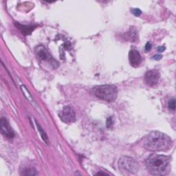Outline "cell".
Masks as SVG:
<instances>
[{
  "mask_svg": "<svg viewBox=\"0 0 176 176\" xmlns=\"http://www.w3.org/2000/svg\"><path fill=\"white\" fill-rule=\"evenodd\" d=\"M172 140L166 134L160 131H151L143 139V147L149 151H167L171 147Z\"/></svg>",
  "mask_w": 176,
  "mask_h": 176,
  "instance_id": "obj_1",
  "label": "cell"
},
{
  "mask_svg": "<svg viewBox=\"0 0 176 176\" xmlns=\"http://www.w3.org/2000/svg\"><path fill=\"white\" fill-rule=\"evenodd\" d=\"M147 169L153 175H165L170 171L171 158L168 156L152 154L145 161Z\"/></svg>",
  "mask_w": 176,
  "mask_h": 176,
  "instance_id": "obj_2",
  "label": "cell"
},
{
  "mask_svg": "<svg viewBox=\"0 0 176 176\" xmlns=\"http://www.w3.org/2000/svg\"><path fill=\"white\" fill-rule=\"evenodd\" d=\"M94 94L100 99L112 102L117 99L118 89L112 85H103L94 87Z\"/></svg>",
  "mask_w": 176,
  "mask_h": 176,
  "instance_id": "obj_3",
  "label": "cell"
},
{
  "mask_svg": "<svg viewBox=\"0 0 176 176\" xmlns=\"http://www.w3.org/2000/svg\"><path fill=\"white\" fill-rule=\"evenodd\" d=\"M118 167L131 173H136L139 170V164L135 159L128 156H122L118 160Z\"/></svg>",
  "mask_w": 176,
  "mask_h": 176,
  "instance_id": "obj_4",
  "label": "cell"
},
{
  "mask_svg": "<svg viewBox=\"0 0 176 176\" xmlns=\"http://www.w3.org/2000/svg\"><path fill=\"white\" fill-rule=\"evenodd\" d=\"M35 54L38 57V59L41 61H47V62L50 63V65H52V66L56 67L59 65V63H57V61L55 59H53V57H52L51 54L49 53L47 49L45 48L43 45H39L37 46L35 48Z\"/></svg>",
  "mask_w": 176,
  "mask_h": 176,
  "instance_id": "obj_5",
  "label": "cell"
},
{
  "mask_svg": "<svg viewBox=\"0 0 176 176\" xmlns=\"http://www.w3.org/2000/svg\"><path fill=\"white\" fill-rule=\"evenodd\" d=\"M59 118L63 123L70 124L76 121V114L71 107L66 106L60 112Z\"/></svg>",
  "mask_w": 176,
  "mask_h": 176,
  "instance_id": "obj_6",
  "label": "cell"
},
{
  "mask_svg": "<svg viewBox=\"0 0 176 176\" xmlns=\"http://www.w3.org/2000/svg\"><path fill=\"white\" fill-rule=\"evenodd\" d=\"M160 74L156 70H152L148 71L144 74V81L146 85L149 87H153L158 83Z\"/></svg>",
  "mask_w": 176,
  "mask_h": 176,
  "instance_id": "obj_7",
  "label": "cell"
},
{
  "mask_svg": "<svg viewBox=\"0 0 176 176\" xmlns=\"http://www.w3.org/2000/svg\"><path fill=\"white\" fill-rule=\"evenodd\" d=\"M0 125H1V132L2 135L7 138H13L14 137V133L6 118H1L0 120Z\"/></svg>",
  "mask_w": 176,
  "mask_h": 176,
  "instance_id": "obj_8",
  "label": "cell"
},
{
  "mask_svg": "<svg viewBox=\"0 0 176 176\" xmlns=\"http://www.w3.org/2000/svg\"><path fill=\"white\" fill-rule=\"evenodd\" d=\"M129 61L131 66L136 68L142 62V57L136 49L132 48L129 53Z\"/></svg>",
  "mask_w": 176,
  "mask_h": 176,
  "instance_id": "obj_9",
  "label": "cell"
},
{
  "mask_svg": "<svg viewBox=\"0 0 176 176\" xmlns=\"http://www.w3.org/2000/svg\"><path fill=\"white\" fill-rule=\"evenodd\" d=\"M138 32L136 30V28H131L129 30V32H127L126 34V39L128 41H131V42H134L138 39Z\"/></svg>",
  "mask_w": 176,
  "mask_h": 176,
  "instance_id": "obj_10",
  "label": "cell"
},
{
  "mask_svg": "<svg viewBox=\"0 0 176 176\" xmlns=\"http://www.w3.org/2000/svg\"><path fill=\"white\" fill-rule=\"evenodd\" d=\"M21 90H22L23 94H24L25 97H26V99H28L32 105H35V103H34V101L33 100V99H32L31 94H30V92H29L28 90H27L26 87H25L24 85H22V86L21 87Z\"/></svg>",
  "mask_w": 176,
  "mask_h": 176,
  "instance_id": "obj_11",
  "label": "cell"
},
{
  "mask_svg": "<svg viewBox=\"0 0 176 176\" xmlns=\"http://www.w3.org/2000/svg\"><path fill=\"white\" fill-rule=\"evenodd\" d=\"M17 27L19 30H21V31L23 34H30V32L32 31V30H34L33 26H21V25L20 24H17Z\"/></svg>",
  "mask_w": 176,
  "mask_h": 176,
  "instance_id": "obj_12",
  "label": "cell"
},
{
  "mask_svg": "<svg viewBox=\"0 0 176 176\" xmlns=\"http://www.w3.org/2000/svg\"><path fill=\"white\" fill-rule=\"evenodd\" d=\"M21 174L23 175H37V173L33 168H25Z\"/></svg>",
  "mask_w": 176,
  "mask_h": 176,
  "instance_id": "obj_13",
  "label": "cell"
},
{
  "mask_svg": "<svg viewBox=\"0 0 176 176\" xmlns=\"http://www.w3.org/2000/svg\"><path fill=\"white\" fill-rule=\"evenodd\" d=\"M37 128H38V130H39V134H41V138H42V139L43 140V141H44L46 143H47V144H48V136H47L46 133H45V131L42 129V128L41 127V126H40L39 124H38L37 122Z\"/></svg>",
  "mask_w": 176,
  "mask_h": 176,
  "instance_id": "obj_14",
  "label": "cell"
},
{
  "mask_svg": "<svg viewBox=\"0 0 176 176\" xmlns=\"http://www.w3.org/2000/svg\"><path fill=\"white\" fill-rule=\"evenodd\" d=\"M168 108L169 110L171 111H175V99H171L168 102Z\"/></svg>",
  "mask_w": 176,
  "mask_h": 176,
  "instance_id": "obj_15",
  "label": "cell"
},
{
  "mask_svg": "<svg viewBox=\"0 0 176 176\" xmlns=\"http://www.w3.org/2000/svg\"><path fill=\"white\" fill-rule=\"evenodd\" d=\"M131 12L133 13L136 17H139L141 14H142V11L138 8H134L131 10Z\"/></svg>",
  "mask_w": 176,
  "mask_h": 176,
  "instance_id": "obj_16",
  "label": "cell"
},
{
  "mask_svg": "<svg viewBox=\"0 0 176 176\" xmlns=\"http://www.w3.org/2000/svg\"><path fill=\"white\" fill-rule=\"evenodd\" d=\"M113 121H112V118L110 117L107 120V127H108V128L111 127H112V125H113Z\"/></svg>",
  "mask_w": 176,
  "mask_h": 176,
  "instance_id": "obj_17",
  "label": "cell"
},
{
  "mask_svg": "<svg viewBox=\"0 0 176 176\" xmlns=\"http://www.w3.org/2000/svg\"><path fill=\"white\" fill-rule=\"evenodd\" d=\"M151 47H152V46H151V43L148 42L146 44V46H145V51L146 52L150 51L151 49Z\"/></svg>",
  "mask_w": 176,
  "mask_h": 176,
  "instance_id": "obj_18",
  "label": "cell"
},
{
  "mask_svg": "<svg viewBox=\"0 0 176 176\" xmlns=\"http://www.w3.org/2000/svg\"><path fill=\"white\" fill-rule=\"evenodd\" d=\"M162 55H160V54H155L153 57H152L151 59L155 60V61H158V60L162 59Z\"/></svg>",
  "mask_w": 176,
  "mask_h": 176,
  "instance_id": "obj_19",
  "label": "cell"
},
{
  "mask_svg": "<svg viewBox=\"0 0 176 176\" xmlns=\"http://www.w3.org/2000/svg\"><path fill=\"white\" fill-rule=\"evenodd\" d=\"M164 50H165V47H164V46H160L158 48V52H164Z\"/></svg>",
  "mask_w": 176,
  "mask_h": 176,
  "instance_id": "obj_20",
  "label": "cell"
},
{
  "mask_svg": "<svg viewBox=\"0 0 176 176\" xmlns=\"http://www.w3.org/2000/svg\"><path fill=\"white\" fill-rule=\"evenodd\" d=\"M96 175H108V174L105 173H102V172H99V173H97Z\"/></svg>",
  "mask_w": 176,
  "mask_h": 176,
  "instance_id": "obj_21",
  "label": "cell"
}]
</instances>
